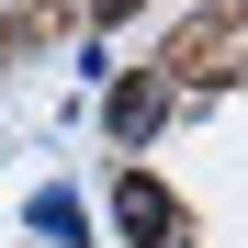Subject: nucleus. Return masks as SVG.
Here are the masks:
<instances>
[{"label": "nucleus", "mask_w": 248, "mask_h": 248, "mask_svg": "<svg viewBox=\"0 0 248 248\" xmlns=\"http://www.w3.org/2000/svg\"><path fill=\"white\" fill-rule=\"evenodd\" d=\"M158 113H170V91H158V79H124V91L102 102V124H113L124 147H147V136H158Z\"/></svg>", "instance_id": "nucleus-2"}, {"label": "nucleus", "mask_w": 248, "mask_h": 248, "mask_svg": "<svg viewBox=\"0 0 248 248\" xmlns=\"http://www.w3.org/2000/svg\"><path fill=\"white\" fill-rule=\"evenodd\" d=\"M113 226L136 237V248H181V203L158 192L147 170H124V181H113Z\"/></svg>", "instance_id": "nucleus-1"}, {"label": "nucleus", "mask_w": 248, "mask_h": 248, "mask_svg": "<svg viewBox=\"0 0 248 248\" xmlns=\"http://www.w3.org/2000/svg\"><path fill=\"white\" fill-rule=\"evenodd\" d=\"M34 237H57V248H79V237H91V215H79L68 192H34Z\"/></svg>", "instance_id": "nucleus-3"}]
</instances>
